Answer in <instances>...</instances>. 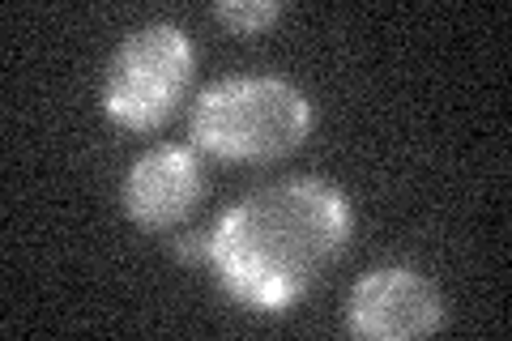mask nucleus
<instances>
[{
    "label": "nucleus",
    "mask_w": 512,
    "mask_h": 341,
    "mask_svg": "<svg viewBox=\"0 0 512 341\" xmlns=\"http://www.w3.org/2000/svg\"><path fill=\"white\" fill-rule=\"evenodd\" d=\"M350 201L325 180H282L239 197L210 231V269L248 312H286L350 239Z\"/></svg>",
    "instance_id": "nucleus-1"
},
{
    "label": "nucleus",
    "mask_w": 512,
    "mask_h": 341,
    "mask_svg": "<svg viewBox=\"0 0 512 341\" xmlns=\"http://www.w3.org/2000/svg\"><path fill=\"white\" fill-rule=\"evenodd\" d=\"M312 133V103L286 77H227L201 90L192 141L222 162H278Z\"/></svg>",
    "instance_id": "nucleus-2"
},
{
    "label": "nucleus",
    "mask_w": 512,
    "mask_h": 341,
    "mask_svg": "<svg viewBox=\"0 0 512 341\" xmlns=\"http://www.w3.org/2000/svg\"><path fill=\"white\" fill-rule=\"evenodd\" d=\"M192 69H197V47L180 26H141L116 47L107 64L103 111L128 133H150L180 107Z\"/></svg>",
    "instance_id": "nucleus-3"
},
{
    "label": "nucleus",
    "mask_w": 512,
    "mask_h": 341,
    "mask_svg": "<svg viewBox=\"0 0 512 341\" xmlns=\"http://www.w3.org/2000/svg\"><path fill=\"white\" fill-rule=\"evenodd\" d=\"M444 320V299L419 269L380 265L367 269L346 299L350 333L372 341H410L436 333Z\"/></svg>",
    "instance_id": "nucleus-4"
},
{
    "label": "nucleus",
    "mask_w": 512,
    "mask_h": 341,
    "mask_svg": "<svg viewBox=\"0 0 512 341\" xmlns=\"http://www.w3.org/2000/svg\"><path fill=\"white\" fill-rule=\"evenodd\" d=\"M201 188L205 180L197 150L192 145H158L128 167L120 205L141 231H167L197 209Z\"/></svg>",
    "instance_id": "nucleus-5"
},
{
    "label": "nucleus",
    "mask_w": 512,
    "mask_h": 341,
    "mask_svg": "<svg viewBox=\"0 0 512 341\" xmlns=\"http://www.w3.org/2000/svg\"><path fill=\"white\" fill-rule=\"evenodd\" d=\"M214 18L227 30H235L239 39H252V35H265L282 18V5L278 0H218Z\"/></svg>",
    "instance_id": "nucleus-6"
},
{
    "label": "nucleus",
    "mask_w": 512,
    "mask_h": 341,
    "mask_svg": "<svg viewBox=\"0 0 512 341\" xmlns=\"http://www.w3.org/2000/svg\"><path fill=\"white\" fill-rule=\"evenodd\" d=\"M175 256L192 265H210V231H188L175 239Z\"/></svg>",
    "instance_id": "nucleus-7"
}]
</instances>
